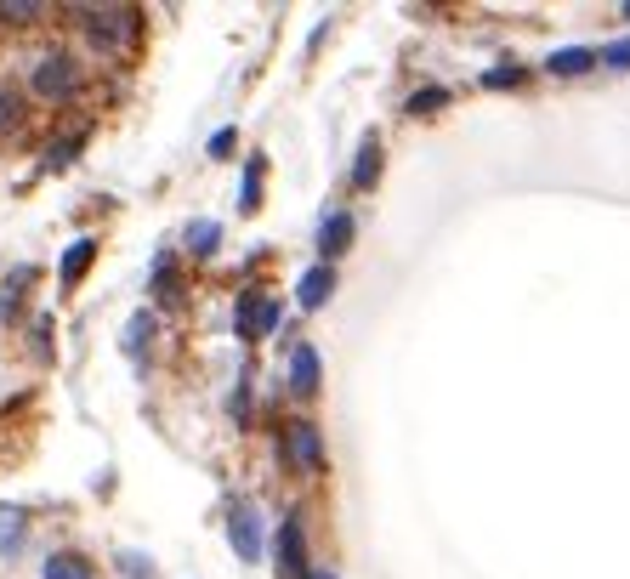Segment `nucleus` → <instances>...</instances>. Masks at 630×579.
<instances>
[{
  "label": "nucleus",
  "instance_id": "f257e3e1",
  "mask_svg": "<svg viewBox=\"0 0 630 579\" xmlns=\"http://www.w3.org/2000/svg\"><path fill=\"white\" fill-rule=\"evenodd\" d=\"M228 545L239 562H256L267 551V534H262V511L256 506H233L228 511Z\"/></svg>",
  "mask_w": 630,
  "mask_h": 579
},
{
  "label": "nucleus",
  "instance_id": "f03ea898",
  "mask_svg": "<svg viewBox=\"0 0 630 579\" xmlns=\"http://www.w3.org/2000/svg\"><path fill=\"white\" fill-rule=\"evenodd\" d=\"M74 80H80V74H74V57H63V52L46 57V63L29 74L35 97H46V103H63V97H74Z\"/></svg>",
  "mask_w": 630,
  "mask_h": 579
},
{
  "label": "nucleus",
  "instance_id": "7ed1b4c3",
  "mask_svg": "<svg viewBox=\"0 0 630 579\" xmlns=\"http://www.w3.org/2000/svg\"><path fill=\"white\" fill-rule=\"evenodd\" d=\"M279 301H267V296H256V290H250V296H239V318H233V324H239V341H256V335H273L279 330Z\"/></svg>",
  "mask_w": 630,
  "mask_h": 579
},
{
  "label": "nucleus",
  "instance_id": "20e7f679",
  "mask_svg": "<svg viewBox=\"0 0 630 579\" xmlns=\"http://www.w3.org/2000/svg\"><path fill=\"white\" fill-rule=\"evenodd\" d=\"M80 18H91L86 23V35H91V46L97 52H114L131 29H137V12H120V6H108V12H80Z\"/></svg>",
  "mask_w": 630,
  "mask_h": 579
},
{
  "label": "nucleus",
  "instance_id": "39448f33",
  "mask_svg": "<svg viewBox=\"0 0 630 579\" xmlns=\"http://www.w3.org/2000/svg\"><path fill=\"white\" fill-rule=\"evenodd\" d=\"M273 557H279V574L284 579H307V540H301V517H296V511L279 523V545H273Z\"/></svg>",
  "mask_w": 630,
  "mask_h": 579
},
{
  "label": "nucleus",
  "instance_id": "423d86ee",
  "mask_svg": "<svg viewBox=\"0 0 630 579\" xmlns=\"http://www.w3.org/2000/svg\"><path fill=\"white\" fill-rule=\"evenodd\" d=\"M330 296H335V267L330 262H313L307 273H301V284H296V307H301V313H318Z\"/></svg>",
  "mask_w": 630,
  "mask_h": 579
},
{
  "label": "nucleus",
  "instance_id": "0eeeda50",
  "mask_svg": "<svg viewBox=\"0 0 630 579\" xmlns=\"http://www.w3.org/2000/svg\"><path fill=\"white\" fill-rule=\"evenodd\" d=\"M347 245H352V216L347 211H330L324 222H318V262H341L347 256Z\"/></svg>",
  "mask_w": 630,
  "mask_h": 579
},
{
  "label": "nucleus",
  "instance_id": "6e6552de",
  "mask_svg": "<svg viewBox=\"0 0 630 579\" xmlns=\"http://www.w3.org/2000/svg\"><path fill=\"white\" fill-rule=\"evenodd\" d=\"M290 386H296L301 398H313L318 386H324V364H318V347H313V341H301V347L290 352Z\"/></svg>",
  "mask_w": 630,
  "mask_h": 579
},
{
  "label": "nucleus",
  "instance_id": "1a4fd4ad",
  "mask_svg": "<svg viewBox=\"0 0 630 579\" xmlns=\"http://www.w3.org/2000/svg\"><path fill=\"white\" fill-rule=\"evenodd\" d=\"M182 250H188L193 262H210V256L222 250V222H210V216H193L188 228H182Z\"/></svg>",
  "mask_w": 630,
  "mask_h": 579
},
{
  "label": "nucleus",
  "instance_id": "9d476101",
  "mask_svg": "<svg viewBox=\"0 0 630 579\" xmlns=\"http://www.w3.org/2000/svg\"><path fill=\"white\" fill-rule=\"evenodd\" d=\"M290 460H296V466H307V472H318V466H324V438H318L313 421H296V426H290Z\"/></svg>",
  "mask_w": 630,
  "mask_h": 579
},
{
  "label": "nucleus",
  "instance_id": "9b49d317",
  "mask_svg": "<svg viewBox=\"0 0 630 579\" xmlns=\"http://www.w3.org/2000/svg\"><path fill=\"white\" fill-rule=\"evenodd\" d=\"M91 256H97V239H74L69 250H63V262H57V279H63V290H74V284L86 279V267H91Z\"/></svg>",
  "mask_w": 630,
  "mask_h": 579
},
{
  "label": "nucleus",
  "instance_id": "f8f14e48",
  "mask_svg": "<svg viewBox=\"0 0 630 579\" xmlns=\"http://www.w3.org/2000/svg\"><path fill=\"white\" fill-rule=\"evenodd\" d=\"M375 176H381V137L369 131V137L358 142V159H352V188H358V193L375 188Z\"/></svg>",
  "mask_w": 630,
  "mask_h": 579
},
{
  "label": "nucleus",
  "instance_id": "ddd939ff",
  "mask_svg": "<svg viewBox=\"0 0 630 579\" xmlns=\"http://www.w3.org/2000/svg\"><path fill=\"white\" fill-rule=\"evenodd\" d=\"M40 579H91V562L80 551H57V557H46Z\"/></svg>",
  "mask_w": 630,
  "mask_h": 579
},
{
  "label": "nucleus",
  "instance_id": "4468645a",
  "mask_svg": "<svg viewBox=\"0 0 630 579\" xmlns=\"http://www.w3.org/2000/svg\"><path fill=\"white\" fill-rule=\"evenodd\" d=\"M148 335H154V313H137L131 324H125L120 347H125V358H131V364H142V352H148Z\"/></svg>",
  "mask_w": 630,
  "mask_h": 579
},
{
  "label": "nucleus",
  "instance_id": "2eb2a0df",
  "mask_svg": "<svg viewBox=\"0 0 630 579\" xmlns=\"http://www.w3.org/2000/svg\"><path fill=\"white\" fill-rule=\"evenodd\" d=\"M443 103H449V91H443V86H420V91H409L403 114H409V120H432V114H438Z\"/></svg>",
  "mask_w": 630,
  "mask_h": 579
},
{
  "label": "nucleus",
  "instance_id": "dca6fc26",
  "mask_svg": "<svg viewBox=\"0 0 630 579\" xmlns=\"http://www.w3.org/2000/svg\"><path fill=\"white\" fill-rule=\"evenodd\" d=\"M591 63H596V52H585V46H562V52L545 57V69L551 74H585Z\"/></svg>",
  "mask_w": 630,
  "mask_h": 579
},
{
  "label": "nucleus",
  "instance_id": "f3484780",
  "mask_svg": "<svg viewBox=\"0 0 630 579\" xmlns=\"http://www.w3.org/2000/svg\"><path fill=\"white\" fill-rule=\"evenodd\" d=\"M23 511L18 506H0V557H12V551H18L23 545Z\"/></svg>",
  "mask_w": 630,
  "mask_h": 579
},
{
  "label": "nucleus",
  "instance_id": "a211bd4d",
  "mask_svg": "<svg viewBox=\"0 0 630 579\" xmlns=\"http://www.w3.org/2000/svg\"><path fill=\"white\" fill-rule=\"evenodd\" d=\"M256 205H262V154L245 165V182H239V211L256 216Z\"/></svg>",
  "mask_w": 630,
  "mask_h": 579
},
{
  "label": "nucleus",
  "instance_id": "6ab92c4d",
  "mask_svg": "<svg viewBox=\"0 0 630 579\" xmlns=\"http://www.w3.org/2000/svg\"><path fill=\"white\" fill-rule=\"evenodd\" d=\"M523 80H528L523 63H494V69H483V86L489 91H511V86H523Z\"/></svg>",
  "mask_w": 630,
  "mask_h": 579
},
{
  "label": "nucleus",
  "instance_id": "aec40b11",
  "mask_svg": "<svg viewBox=\"0 0 630 579\" xmlns=\"http://www.w3.org/2000/svg\"><path fill=\"white\" fill-rule=\"evenodd\" d=\"M18 114H23V97L12 86H0V131H12V125H18Z\"/></svg>",
  "mask_w": 630,
  "mask_h": 579
},
{
  "label": "nucleus",
  "instance_id": "412c9836",
  "mask_svg": "<svg viewBox=\"0 0 630 579\" xmlns=\"http://www.w3.org/2000/svg\"><path fill=\"white\" fill-rule=\"evenodd\" d=\"M233 148H239V131H233V125H222V131L210 137V159H228Z\"/></svg>",
  "mask_w": 630,
  "mask_h": 579
},
{
  "label": "nucleus",
  "instance_id": "4be33fe9",
  "mask_svg": "<svg viewBox=\"0 0 630 579\" xmlns=\"http://www.w3.org/2000/svg\"><path fill=\"white\" fill-rule=\"evenodd\" d=\"M120 568H125L131 579H148V574H154V562L142 557V551H120Z\"/></svg>",
  "mask_w": 630,
  "mask_h": 579
},
{
  "label": "nucleus",
  "instance_id": "5701e85b",
  "mask_svg": "<svg viewBox=\"0 0 630 579\" xmlns=\"http://www.w3.org/2000/svg\"><path fill=\"white\" fill-rule=\"evenodd\" d=\"M0 18H6V23H35L40 6H18V0H12V6H0Z\"/></svg>",
  "mask_w": 630,
  "mask_h": 579
},
{
  "label": "nucleus",
  "instance_id": "b1692460",
  "mask_svg": "<svg viewBox=\"0 0 630 579\" xmlns=\"http://www.w3.org/2000/svg\"><path fill=\"white\" fill-rule=\"evenodd\" d=\"M69 154H74V142H69V137H57L52 148H46V165H69Z\"/></svg>",
  "mask_w": 630,
  "mask_h": 579
},
{
  "label": "nucleus",
  "instance_id": "393cba45",
  "mask_svg": "<svg viewBox=\"0 0 630 579\" xmlns=\"http://www.w3.org/2000/svg\"><path fill=\"white\" fill-rule=\"evenodd\" d=\"M608 63L619 69V63H630V40H619V46H608Z\"/></svg>",
  "mask_w": 630,
  "mask_h": 579
},
{
  "label": "nucleus",
  "instance_id": "a878e982",
  "mask_svg": "<svg viewBox=\"0 0 630 579\" xmlns=\"http://www.w3.org/2000/svg\"><path fill=\"white\" fill-rule=\"evenodd\" d=\"M307 579H335V574H330V568H318V574H307Z\"/></svg>",
  "mask_w": 630,
  "mask_h": 579
}]
</instances>
